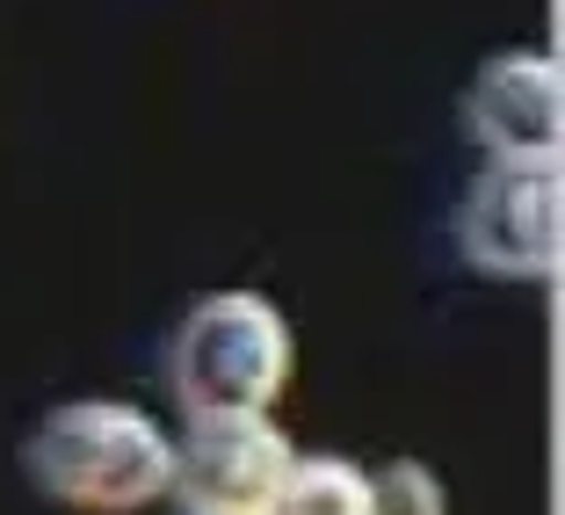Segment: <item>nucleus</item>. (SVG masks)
Instances as JSON below:
<instances>
[{
	"instance_id": "1",
	"label": "nucleus",
	"mask_w": 565,
	"mask_h": 515,
	"mask_svg": "<svg viewBox=\"0 0 565 515\" xmlns=\"http://www.w3.org/2000/svg\"><path fill=\"white\" fill-rule=\"evenodd\" d=\"M30 480L58 508L131 515L174 486V443L146 407L124 399H73L51 407L30 435Z\"/></svg>"
},
{
	"instance_id": "7",
	"label": "nucleus",
	"mask_w": 565,
	"mask_h": 515,
	"mask_svg": "<svg viewBox=\"0 0 565 515\" xmlns=\"http://www.w3.org/2000/svg\"><path fill=\"white\" fill-rule=\"evenodd\" d=\"M363 515H449L443 508V480L414 458H392L384 472H370V501Z\"/></svg>"
},
{
	"instance_id": "4",
	"label": "nucleus",
	"mask_w": 565,
	"mask_h": 515,
	"mask_svg": "<svg viewBox=\"0 0 565 515\" xmlns=\"http://www.w3.org/2000/svg\"><path fill=\"white\" fill-rule=\"evenodd\" d=\"M290 435L268 414H196L189 450H174V486L189 515H268L290 472Z\"/></svg>"
},
{
	"instance_id": "2",
	"label": "nucleus",
	"mask_w": 565,
	"mask_h": 515,
	"mask_svg": "<svg viewBox=\"0 0 565 515\" xmlns=\"http://www.w3.org/2000/svg\"><path fill=\"white\" fill-rule=\"evenodd\" d=\"M290 385V327L262 291H211L174 334V392L189 414H268Z\"/></svg>"
},
{
	"instance_id": "6",
	"label": "nucleus",
	"mask_w": 565,
	"mask_h": 515,
	"mask_svg": "<svg viewBox=\"0 0 565 515\" xmlns=\"http://www.w3.org/2000/svg\"><path fill=\"white\" fill-rule=\"evenodd\" d=\"M370 472H355L349 458H290L268 515H363Z\"/></svg>"
},
{
	"instance_id": "3",
	"label": "nucleus",
	"mask_w": 565,
	"mask_h": 515,
	"mask_svg": "<svg viewBox=\"0 0 565 515\" xmlns=\"http://www.w3.org/2000/svg\"><path fill=\"white\" fill-rule=\"evenodd\" d=\"M558 211H565L558 160H493L486 182H471L465 211H457V254L479 276L544 283L558 269Z\"/></svg>"
},
{
	"instance_id": "5",
	"label": "nucleus",
	"mask_w": 565,
	"mask_h": 515,
	"mask_svg": "<svg viewBox=\"0 0 565 515\" xmlns=\"http://www.w3.org/2000/svg\"><path fill=\"white\" fill-rule=\"evenodd\" d=\"M465 132L486 160H558L565 95L551 51H493L465 87Z\"/></svg>"
}]
</instances>
